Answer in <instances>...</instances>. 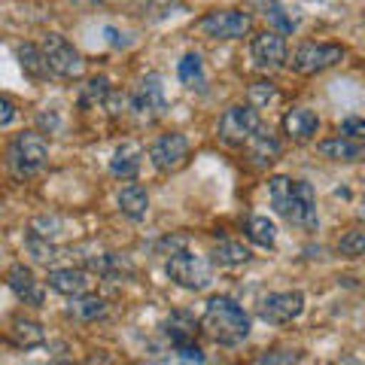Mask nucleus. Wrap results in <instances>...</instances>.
I'll use <instances>...</instances> for the list:
<instances>
[{
	"instance_id": "nucleus-19",
	"label": "nucleus",
	"mask_w": 365,
	"mask_h": 365,
	"mask_svg": "<svg viewBox=\"0 0 365 365\" xmlns=\"http://www.w3.org/2000/svg\"><path fill=\"white\" fill-rule=\"evenodd\" d=\"M244 146L250 150V158H253L256 165H271V162H277V155H280V143L274 140L265 125H262V128L250 137Z\"/></svg>"
},
{
	"instance_id": "nucleus-1",
	"label": "nucleus",
	"mask_w": 365,
	"mask_h": 365,
	"mask_svg": "<svg viewBox=\"0 0 365 365\" xmlns=\"http://www.w3.org/2000/svg\"><path fill=\"white\" fill-rule=\"evenodd\" d=\"M268 198H271V207L289 225L302 228V232H317L319 216H317V192L311 182L292 180V177H271Z\"/></svg>"
},
{
	"instance_id": "nucleus-16",
	"label": "nucleus",
	"mask_w": 365,
	"mask_h": 365,
	"mask_svg": "<svg viewBox=\"0 0 365 365\" xmlns=\"http://www.w3.org/2000/svg\"><path fill=\"white\" fill-rule=\"evenodd\" d=\"M9 289L16 292V299H21L25 304H34V307H40L43 304V289H40V283L37 277H34V271L28 265H13L9 268Z\"/></svg>"
},
{
	"instance_id": "nucleus-10",
	"label": "nucleus",
	"mask_w": 365,
	"mask_h": 365,
	"mask_svg": "<svg viewBox=\"0 0 365 365\" xmlns=\"http://www.w3.org/2000/svg\"><path fill=\"white\" fill-rule=\"evenodd\" d=\"M186 158H189V140H186V134H180V131L155 137L150 146V162L155 165V170H162V174L180 170L186 165Z\"/></svg>"
},
{
	"instance_id": "nucleus-29",
	"label": "nucleus",
	"mask_w": 365,
	"mask_h": 365,
	"mask_svg": "<svg viewBox=\"0 0 365 365\" xmlns=\"http://www.w3.org/2000/svg\"><path fill=\"white\" fill-rule=\"evenodd\" d=\"M338 253L347 259H359L365 253V232L362 228H350V232L338 241Z\"/></svg>"
},
{
	"instance_id": "nucleus-32",
	"label": "nucleus",
	"mask_w": 365,
	"mask_h": 365,
	"mask_svg": "<svg viewBox=\"0 0 365 365\" xmlns=\"http://www.w3.org/2000/svg\"><path fill=\"white\" fill-rule=\"evenodd\" d=\"M341 134H344V137H353V140H362V137H365V122L356 119V116H350V119L341 122Z\"/></svg>"
},
{
	"instance_id": "nucleus-14",
	"label": "nucleus",
	"mask_w": 365,
	"mask_h": 365,
	"mask_svg": "<svg viewBox=\"0 0 365 365\" xmlns=\"http://www.w3.org/2000/svg\"><path fill=\"white\" fill-rule=\"evenodd\" d=\"M140 165H143V146L137 140H125L110 158V174L119 180H134L140 174Z\"/></svg>"
},
{
	"instance_id": "nucleus-23",
	"label": "nucleus",
	"mask_w": 365,
	"mask_h": 365,
	"mask_svg": "<svg viewBox=\"0 0 365 365\" xmlns=\"http://www.w3.org/2000/svg\"><path fill=\"white\" fill-rule=\"evenodd\" d=\"M19 61H21V71H25L31 79H49V76H52L49 64H46L43 52H40V46L25 43V46L19 49Z\"/></svg>"
},
{
	"instance_id": "nucleus-7",
	"label": "nucleus",
	"mask_w": 365,
	"mask_h": 365,
	"mask_svg": "<svg viewBox=\"0 0 365 365\" xmlns=\"http://www.w3.org/2000/svg\"><path fill=\"white\" fill-rule=\"evenodd\" d=\"M46 64H49L52 76H61V79H79L86 71V61L71 43H67L61 34H46V40L40 46Z\"/></svg>"
},
{
	"instance_id": "nucleus-8",
	"label": "nucleus",
	"mask_w": 365,
	"mask_h": 365,
	"mask_svg": "<svg viewBox=\"0 0 365 365\" xmlns=\"http://www.w3.org/2000/svg\"><path fill=\"white\" fill-rule=\"evenodd\" d=\"M195 28L213 40H244L253 28V19L241 9H213V13L198 19Z\"/></svg>"
},
{
	"instance_id": "nucleus-18",
	"label": "nucleus",
	"mask_w": 365,
	"mask_h": 365,
	"mask_svg": "<svg viewBox=\"0 0 365 365\" xmlns=\"http://www.w3.org/2000/svg\"><path fill=\"white\" fill-rule=\"evenodd\" d=\"M319 153L326 158H332V162H359L362 158V140H353V137H344L338 134L332 140H323L319 143Z\"/></svg>"
},
{
	"instance_id": "nucleus-3",
	"label": "nucleus",
	"mask_w": 365,
	"mask_h": 365,
	"mask_svg": "<svg viewBox=\"0 0 365 365\" xmlns=\"http://www.w3.org/2000/svg\"><path fill=\"white\" fill-rule=\"evenodd\" d=\"M6 162H9V170H13L19 180L40 174V170L46 168V162H49V146H46L43 134L40 131L19 134L13 140V146H9V153H6Z\"/></svg>"
},
{
	"instance_id": "nucleus-22",
	"label": "nucleus",
	"mask_w": 365,
	"mask_h": 365,
	"mask_svg": "<svg viewBox=\"0 0 365 365\" xmlns=\"http://www.w3.org/2000/svg\"><path fill=\"white\" fill-rule=\"evenodd\" d=\"M210 262L220 268H237L244 262H250V250L237 241H220L210 250Z\"/></svg>"
},
{
	"instance_id": "nucleus-28",
	"label": "nucleus",
	"mask_w": 365,
	"mask_h": 365,
	"mask_svg": "<svg viewBox=\"0 0 365 365\" xmlns=\"http://www.w3.org/2000/svg\"><path fill=\"white\" fill-rule=\"evenodd\" d=\"M274 101H280V91L268 79H259V83L250 86V107H268Z\"/></svg>"
},
{
	"instance_id": "nucleus-30",
	"label": "nucleus",
	"mask_w": 365,
	"mask_h": 365,
	"mask_svg": "<svg viewBox=\"0 0 365 365\" xmlns=\"http://www.w3.org/2000/svg\"><path fill=\"white\" fill-rule=\"evenodd\" d=\"M28 250H31L34 259L43 262V265H49V262L58 259V250L49 244V237H40V235H34V232L28 235Z\"/></svg>"
},
{
	"instance_id": "nucleus-6",
	"label": "nucleus",
	"mask_w": 365,
	"mask_h": 365,
	"mask_svg": "<svg viewBox=\"0 0 365 365\" xmlns=\"http://www.w3.org/2000/svg\"><path fill=\"white\" fill-rule=\"evenodd\" d=\"M262 116L256 107L250 104H235L222 113L220 125H216V134H220V140L228 143V146H244L250 137H253L259 128H262Z\"/></svg>"
},
{
	"instance_id": "nucleus-26",
	"label": "nucleus",
	"mask_w": 365,
	"mask_h": 365,
	"mask_svg": "<svg viewBox=\"0 0 365 365\" xmlns=\"http://www.w3.org/2000/svg\"><path fill=\"white\" fill-rule=\"evenodd\" d=\"M177 76H180V83L182 86H189V88H204V64L195 52H189V55H182V61L177 67Z\"/></svg>"
},
{
	"instance_id": "nucleus-13",
	"label": "nucleus",
	"mask_w": 365,
	"mask_h": 365,
	"mask_svg": "<svg viewBox=\"0 0 365 365\" xmlns=\"http://www.w3.org/2000/svg\"><path fill=\"white\" fill-rule=\"evenodd\" d=\"M280 125H283V134H287L289 140L307 143L319 131V116L314 110H307V107H295V110H289L287 116H283Z\"/></svg>"
},
{
	"instance_id": "nucleus-34",
	"label": "nucleus",
	"mask_w": 365,
	"mask_h": 365,
	"mask_svg": "<svg viewBox=\"0 0 365 365\" xmlns=\"http://www.w3.org/2000/svg\"><path fill=\"white\" fill-rule=\"evenodd\" d=\"M259 362H299V353H287V350H274L259 356Z\"/></svg>"
},
{
	"instance_id": "nucleus-4",
	"label": "nucleus",
	"mask_w": 365,
	"mask_h": 365,
	"mask_svg": "<svg viewBox=\"0 0 365 365\" xmlns=\"http://www.w3.org/2000/svg\"><path fill=\"white\" fill-rule=\"evenodd\" d=\"M165 271H168V277L182 289L201 292V289L210 287V265L201 256L189 253V250H174L165 262Z\"/></svg>"
},
{
	"instance_id": "nucleus-21",
	"label": "nucleus",
	"mask_w": 365,
	"mask_h": 365,
	"mask_svg": "<svg viewBox=\"0 0 365 365\" xmlns=\"http://www.w3.org/2000/svg\"><path fill=\"white\" fill-rule=\"evenodd\" d=\"M195 332H198V323L186 311H174L165 319V335L170 338V344H174V347L186 344V341H195Z\"/></svg>"
},
{
	"instance_id": "nucleus-27",
	"label": "nucleus",
	"mask_w": 365,
	"mask_h": 365,
	"mask_svg": "<svg viewBox=\"0 0 365 365\" xmlns=\"http://www.w3.org/2000/svg\"><path fill=\"white\" fill-rule=\"evenodd\" d=\"M110 95V79L107 76H95V79H88V83L83 86V95H79V104L83 107H98V104H104Z\"/></svg>"
},
{
	"instance_id": "nucleus-33",
	"label": "nucleus",
	"mask_w": 365,
	"mask_h": 365,
	"mask_svg": "<svg viewBox=\"0 0 365 365\" xmlns=\"http://www.w3.org/2000/svg\"><path fill=\"white\" fill-rule=\"evenodd\" d=\"M16 113H19V110H16L13 101H9V98H0V128H6V125L16 119Z\"/></svg>"
},
{
	"instance_id": "nucleus-35",
	"label": "nucleus",
	"mask_w": 365,
	"mask_h": 365,
	"mask_svg": "<svg viewBox=\"0 0 365 365\" xmlns=\"http://www.w3.org/2000/svg\"><path fill=\"white\" fill-rule=\"evenodd\" d=\"M37 122H40V128H46L49 134L61 131V119L55 116V113H40V116H37Z\"/></svg>"
},
{
	"instance_id": "nucleus-24",
	"label": "nucleus",
	"mask_w": 365,
	"mask_h": 365,
	"mask_svg": "<svg viewBox=\"0 0 365 365\" xmlns=\"http://www.w3.org/2000/svg\"><path fill=\"white\" fill-rule=\"evenodd\" d=\"M247 237L253 244L271 250L274 244H277V228H274V222L268 220V216H253V220L247 222Z\"/></svg>"
},
{
	"instance_id": "nucleus-36",
	"label": "nucleus",
	"mask_w": 365,
	"mask_h": 365,
	"mask_svg": "<svg viewBox=\"0 0 365 365\" xmlns=\"http://www.w3.org/2000/svg\"><path fill=\"white\" fill-rule=\"evenodd\" d=\"M0 265H4V250H0Z\"/></svg>"
},
{
	"instance_id": "nucleus-15",
	"label": "nucleus",
	"mask_w": 365,
	"mask_h": 365,
	"mask_svg": "<svg viewBox=\"0 0 365 365\" xmlns=\"http://www.w3.org/2000/svg\"><path fill=\"white\" fill-rule=\"evenodd\" d=\"M46 280H49V289L67 295V299L88 292V283H91L88 271H83V268H52Z\"/></svg>"
},
{
	"instance_id": "nucleus-20",
	"label": "nucleus",
	"mask_w": 365,
	"mask_h": 365,
	"mask_svg": "<svg viewBox=\"0 0 365 365\" xmlns=\"http://www.w3.org/2000/svg\"><path fill=\"white\" fill-rule=\"evenodd\" d=\"M119 210L128 216V220H143L146 210H150V195H146L143 186H137V182H131V186H125L119 192Z\"/></svg>"
},
{
	"instance_id": "nucleus-12",
	"label": "nucleus",
	"mask_w": 365,
	"mask_h": 365,
	"mask_svg": "<svg viewBox=\"0 0 365 365\" xmlns=\"http://www.w3.org/2000/svg\"><path fill=\"white\" fill-rule=\"evenodd\" d=\"M250 55L262 71H277V67L287 64V40H283L280 31H262L250 43Z\"/></svg>"
},
{
	"instance_id": "nucleus-25",
	"label": "nucleus",
	"mask_w": 365,
	"mask_h": 365,
	"mask_svg": "<svg viewBox=\"0 0 365 365\" xmlns=\"http://www.w3.org/2000/svg\"><path fill=\"white\" fill-rule=\"evenodd\" d=\"M13 338H16V344L19 347H40L43 341H46V332H43V326L40 323H34V319H16L13 323Z\"/></svg>"
},
{
	"instance_id": "nucleus-2",
	"label": "nucleus",
	"mask_w": 365,
	"mask_h": 365,
	"mask_svg": "<svg viewBox=\"0 0 365 365\" xmlns=\"http://www.w3.org/2000/svg\"><path fill=\"white\" fill-rule=\"evenodd\" d=\"M201 329L204 335H210L216 344L222 347H237L244 344L250 335V317L241 304L228 295H213L201 314Z\"/></svg>"
},
{
	"instance_id": "nucleus-5",
	"label": "nucleus",
	"mask_w": 365,
	"mask_h": 365,
	"mask_svg": "<svg viewBox=\"0 0 365 365\" xmlns=\"http://www.w3.org/2000/svg\"><path fill=\"white\" fill-rule=\"evenodd\" d=\"M347 58V49L338 43H302L295 49L289 67L302 76H314V73H323L329 67H335Z\"/></svg>"
},
{
	"instance_id": "nucleus-17",
	"label": "nucleus",
	"mask_w": 365,
	"mask_h": 365,
	"mask_svg": "<svg viewBox=\"0 0 365 365\" xmlns=\"http://www.w3.org/2000/svg\"><path fill=\"white\" fill-rule=\"evenodd\" d=\"M107 299H101V295H73L71 307H67V317L76 319V323H95V319L107 317Z\"/></svg>"
},
{
	"instance_id": "nucleus-31",
	"label": "nucleus",
	"mask_w": 365,
	"mask_h": 365,
	"mask_svg": "<svg viewBox=\"0 0 365 365\" xmlns=\"http://www.w3.org/2000/svg\"><path fill=\"white\" fill-rule=\"evenodd\" d=\"M174 353H177V359H182V362H204V359H207V356H204V350L195 344V341L177 344V347H174Z\"/></svg>"
},
{
	"instance_id": "nucleus-9",
	"label": "nucleus",
	"mask_w": 365,
	"mask_h": 365,
	"mask_svg": "<svg viewBox=\"0 0 365 365\" xmlns=\"http://www.w3.org/2000/svg\"><path fill=\"white\" fill-rule=\"evenodd\" d=\"M131 110L140 116L143 122H155L158 116H165L168 110V98H165V86H162V76H143L137 83L134 95H131Z\"/></svg>"
},
{
	"instance_id": "nucleus-11",
	"label": "nucleus",
	"mask_w": 365,
	"mask_h": 365,
	"mask_svg": "<svg viewBox=\"0 0 365 365\" xmlns=\"http://www.w3.org/2000/svg\"><path fill=\"white\" fill-rule=\"evenodd\" d=\"M302 311H304V295L295 289L292 292H271L259 302V317L274 326L292 323L295 317H302Z\"/></svg>"
}]
</instances>
